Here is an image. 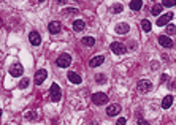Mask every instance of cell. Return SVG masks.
I'll return each mask as SVG.
<instances>
[{
    "mask_svg": "<svg viewBox=\"0 0 176 125\" xmlns=\"http://www.w3.org/2000/svg\"><path fill=\"white\" fill-rule=\"evenodd\" d=\"M92 101H94V105H97V106H103V105H107V103H108V95L103 94V92H97V94L92 95Z\"/></svg>",
    "mask_w": 176,
    "mask_h": 125,
    "instance_id": "obj_1",
    "label": "cell"
},
{
    "mask_svg": "<svg viewBox=\"0 0 176 125\" xmlns=\"http://www.w3.org/2000/svg\"><path fill=\"white\" fill-rule=\"evenodd\" d=\"M137 89H138V92H141V94H147L152 89V82L147 81V79H141V81H138Z\"/></svg>",
    "mask_w": 176,
    "mask_h": 125,
    "instance_id": "obj_2",
    "label": "cell"
},
{
    "mask_svg": "<svg viewBox=\"0 0 176 125\" xmlns=\"http://www.w3.org/2000/svg\"><path fill=\"white\" fill-rule=\"evenodd\" d=\"M70 64H72V57L68 54H60L57 57V67L67 68V67H70Z\"/></svg>",
    "mask_w": 176,
    "mask_h": 125,
    "instance_id": "obj_3",
    "label": "cell"
},
{
    "mask_svg": "<svg viewBox=\"0 0 176 125\" xmlns=\"http://www.w3.org/2000/svg\"><path fill=\"white\" fill-rule=\"evenodd\" d=\"M10 74H11V76H15V78H19V76H22V74H24V68H22V65H21L19 62L13 64V65L10 67Z\"/></svg>",
    "mask_w": 176,
    "mask_h": 125,
    "instance_id": "obj_4",
    "label": "cell"
},
{
    "mask_svg": "<svg viewBox=\"0 0 176 125\" xmlns=\"http://www.w3.org/2000/svg\"><path fill=\"white\" fill-rule=\"evenodd\" d=\"M49 94H51V100L52 101H59L60 100V97H62V92H60V87L59 84H54L51 86V89H49Z\"/></svg>",
    "mask_w": 176,
    "mask_h": 125,
    "instance_id": "obj_5",
    "label": "cell"
},
{
    "mask_svg": "<svg viewBox=\"0 0 176 125\" xmlns=\"http://www.w3.org/2000/svg\"><path fill=\"white\" fill-rule=\"evenodd\" d=\"M110 49H111L113 52H114V54L121 55V54H124V52H125V46H124L122 43H117V41H114V43H111Z\"/></svg>",
    "mask_w": 176,
    "mask_h": 125,
    "instance_id": "obj_6",
    "label": "cell"
},
{
    "mask_svg": "<svg viewBox=\"0 0 176 125\" xmlns=\"http://www.w3.org/2000/svg\"><path fill=\"white\" fill-rule=\"evenodd\" d=\"M114 30H116V33H119V35H124V33H127L130 30V25L125 24V22H119V24H116Z\"/></svg>",
    "mask_w": 176,
    "mask_h": 125,
    "instance_id": "obj_7",
    "label": "cell"
},
{
    "mask_svg": "<svg viewBox=\"0 0 176 125\" xmlns=\"http://www.w3.org/2000/svg\"><path fill=\"white\" fill-rule=\"evenodd\" d=\"M60 29H62V24L59 22V21H52V22H49V25H48L49 33H59Z\"/></svg>",
    "mask_w": 176,
    "mask_h": 125,
    "instance_id": "obj_8",
    "label": "cell"
},
{
    "mask_svg": "<svg viewBox=\"0 0 176 125\" xmlns=\"http://www.w3.org/2000/svg\"><path fill=\"white\" fill-rule=\"evenodd\" d=\"M119 113H121V106H119L117 103H114V105H110V106L107 108V114H108L110 117H113V116H117Z\"/></svg>",
    "mask_w": 176,
    "mask_h": 125,
    "instance_id": "obj_9",
    "label": "cell"
},
{
    "mask_svg": "<svg viewBox=\"0 0 176 125\" xmlns=\"http://www.w3.org/2000/svg\"><path fill=\"white\" fill-rule=\"evenodd\" d=\"M173 19V13H167V15L164 16H160L157 19V25H168V22Z\"/></svg>",
    "mask_w": 176,
    "mask_h": 125,
    "instance_id": "obj_10",
    "label": "cell"
},
{
    "mask_svg": "<svg viewBox=\"0 0 176 125\" xmlns=\"http://www.w3.org/2000/svg\"><path fill=\"white\" fill-rule=\"evenodd\" d=\"M29 40H30V43H32L33 46H40V44H41V37H40L38 32H30Z\"/></svg>",
    "mask_w": 176,
    "mask_h": 125,
    "instance_id": "obj_11",
    "label": "cell"
},
{
    "mask_svg": "<svg viewBox=\"0 0 176 125\" xmlns=\"http://www.w3.org/2000/svg\"><path fill=\"white\" fill-rule=\"evenodd\" d=\"M46 76H48L46 70H38L37 74H35V82H37V84H43L45 79H46Z\"/></svg>",
    "mask_w": 176,
    "mask_h": 125,
    "instance_id": "obj_12",
    "label": "cell"
},
{
    "mask_svg": "<svg viewBox=\"0 0 176 125\" xmlns=\"http://www.w3.org/2000/svg\"><path fill=\"white\" fill-rule=\"evenodd\" d=\"M103 62H105V57H103V55H95V57L90 59L89 65L92 67V68H95V67H98V65H102Z\"/></svg>",
    "mask_w": 176,
    "mask_h": 125,
    "instance_id": "obj_13",
    "label": "cell"
},
{
    "mask_svg": "<svg viewBox=\"0 0 176 125\" xmlns=\"http://www.w3.org/2000/svg\"><path fill=\"white\" fill-rule=\"evenodd\" d=\"M159 43L164 46V48H171V46H173L171 38H168L167 35H160V37H159Z\"/></svg>",
    "mask_w": 176,
    "mask_h": 125,
    "instance_id": "obj_14",
    "label": "cell"
},
{
    "mask_svg": "<svg viewBox=\"0 0 176 125\" xmlns=\"http://www.w3.org/2000/svg\"><path fill=\"white\" fill-rule=\"evenodd\" d=\"M68 81L73 82V84H81V76L75 71H70L68 73Z\"/></svg>",
    "mask_w": 176,
    "mask_h": 125,
    "instance_id": "obj_15",
    "label": "cell"
},
{
    "mask_svg": "<svg viewBox=\"0 0 176 125\" xmlns=\"http://www.w3.org/2000/svg\"><path fill=\"white\" fill-rule=\"evenodd\" d=\"M84 27H86V22H84L83 19H76L75 22H73V30H75V32H81V30H84Z\"/></svg>",
    "mask_w": 176,
    "mask_h": 125,
    "instance_id": "obj_16",
    "label": "cell"
},
{
    "mask_svg": "<svg viewBox=\"0 0 176 125\" xmlns=\"http://www.w3.org/2000/svg\"><path fill=\"white\" fill-rule=\"evenodd\" d=\"M171 105H173V97H171V95H167L165 98L162 100V108H164V109H168Z\"/></svg>",
    "mask_w": 176,
    "mask_h": 125,
    "instance_id": "obj_17",
    "label": "cell"
},
{
    "mask_svg": "<svg viewBox=\"0 0 176 125\" xmlns=\"http://www.w3.org/2000/svg\"><path fill=\"white\" fill-rule=\"evenodd\" d=\"M141 6H143V2H141V0H132V2H130V8H132L133 11H138L140 8H141Z\"/></svg>",
    "mask_w": 176,
    "mask_h": 125,
    "instance_id": "obj_18",
    "label": "cell"
},
{
    "mask_svg": "<svg viewBox=\"0 0 176 125\" xmlns=\"http://www.w3.org/2000/svg\"><path fill=\"white\" fill-rule=\"evenodd\" d=\"M162 11H164V6H162V3H156V5L152 6V15L154 16H159Z\"/></svg>",
    "mask_w": 176,
    "mask_h": 125,
    "instance_id": "obj_19",
    "label": "cell"
},
{
    "mask_svg": "<svg viewBox=\"0 0 176 125\" xmlns=\"http://www.w3.org/2000/svg\"><path fill=\"white\" fill-rule=\"evenodd\" d=\"M141 29L144 30V32H151V22L147 19H143L141 21Z\"/></svg>",
    "mask_w": 176,
    "mask_h": 125,
    "instance_id": "obj_20",
    "label": "cell"
},
{
    "mask_svg": "<svg viewBox=\"0 0 176 125\" xmlns=\"http://www.w3.org/2000/svg\"><path fill=\"white\" fill-rule=\"evenodd\" d=\"M83 44H87V46H94L95 44V40L92 37H84L83 38Z\"/></svg>",
    "mask_w": 176,
    "mask_h": 125,
    "instance_id": "obj_21",
    "label": "cell"
},
{
    "mask_svg": "<svg viewBox=\"0 0 176 125\" xmlns=\"http://www.w3.org/2000/svg\"><path fill=\"white\" fill-rule=\"evenodd\" d=\"M165 30H167V35H173V33H176V25L174 24H168Z\"/></svg>",
    "mask_w": 176,
    "mask_h": 125,
    "instance_id": "obj_22",
    "label": "cell"
},
{
    "mask_svg": "<svg viewBox=\"0 0 176 125\" xmlns=\"http://www.w3.org/2000/svg\"><path fill=\"white\" fill-rule=\"evenodd\" d=\"M29 84H30V79H29V78L21 79V82H19V89H25V87H29Z\"/></svg>",
    "mask_w": 176,
    "mask_h": 125,
    "instance_id": "obj_23",
    "label": "cell"
},
{
    "mask_svg": "<svg viewBox=\"0 0 176 125\" xmlns=\"http://www.w3.org/2000/svg\"><path fill=\"white\" fill-rule=\"evenodd\" d=\"M111 11L114 13V15H119V13L122 11V5L121 3H116V5H113V8H111Z\"/></svg>",
    "mask_w": 176,
    "mask_h": 125,
    "instance_id": "obj_24",
    "label": "cell"
},
{
    "mask_svg": "<svg viewBox=\"0 0 176 125\" xmlns=\"http://www.w3.org/2000/svg\"><path fill=\"white\" fill-rule=\"evenodd\" d=\"M95 81L98 82V84H103V82H107V76L100 73V74H97V76H95Z\"/></svg>",
    "mask_w": 176,
    "mask_h": 125,
    "instance_id": "obj_25",
    "label": "cell"
},
{
    "mask_svg": "<svg viewBox=\"0 0 176 125\" xmlns=\"http://www.w3.org/2000/svg\"><path fill=\"white\" fill-rule=\"evenodd\" d=\"M35 117H37V114L33 113V111H29V113L25 114V119H29V120H32V119H35Z\"/></svg>",
    "mask_w": 176,
    "mask_h": 125,
    "instance_id": "obj_26",
    "label": "cell"
},
{
    "mask_svg": "<svg viewBox=\"0 0 176 125\" xmlns=\"http://www.w3.org/2000/svg\"><path fill=\"white\" fill-rule=\"evenodd\" d=\"M176 2H164L162 3V6H167V8H171V6H174Z\"/></svg>",
    "mask_w": 176,
    "mask_h": 125,
    "instance_id": "obj_27",
    "label": "cell"
},
{
    "mask_svg": "<svg viewBox=\"0 0 176 125\" xmlns=\"http://www.w3.org/2000/svg\"><path fill=\"white\" fill-rule=\"evenodd\" d=\"M138 125H149V123H147L141 116H138Z\"/></svg>",
    "mask_w": 176,
    "mask_h": 125,
    "instance_id": "obj_28",
    "label": "cell"
},
{
    "mask_svg": "<svg viewBox=\"0 0 176 125\" xmlns=\"http://www.w3.org/2000/svg\"><path fill=\"white\" fill-rule=\"evenodd\" d=\"M127 123V120H125V117H121V119H119L117 122H116V125H125Z\"/></svg>",
    "mask_w": 176,
    "mask_h": 125,
    "instance_id": "obj_29",
    "label": "cell"
},
{
    "mask_svg": "<svg viewBox=\"0 0 176 125\" xmlns=\"http://www.w3.org/2000/svg\"><path fill=\"white\" fill-rule=\"evenodd\" d=\"M167 79H168V76H167V74H164V76H162V78H160V81H162V82H165Z\"/></svg>",
    "mask_w": 176,
    "mask_h": 125,
    "instance_id": "obj_30",
    "label": "cell"
},
{
    "mask_svg": "<svg viewBox=\"0 0 176 125\" xmlns=\"http://www.w3.org/2000/svg\"><path fill=\"white\" fill-rule=\"evenodd\" d=\"M0 116H2V109H0Z\"/></svg>",
    "mask_w": 176,
    "mask_h": 125,
    "instance_id": "obj_31",
    "label": "cell"
},
{
    "mask_svg": "<svg viewBox=\"0 0 176 125\" xmlns=\"http://www.w3.org/2000/svg\"><path fill=\"white\" fill-rule=\"evenodd\" d=\"M0 25H2V21H0Z\"/></svg>",
    "mask_w": 176,
    "mask_h": 125,
    "instance_id": "obj_32",
    "label": "cell"
}]
</instances>
